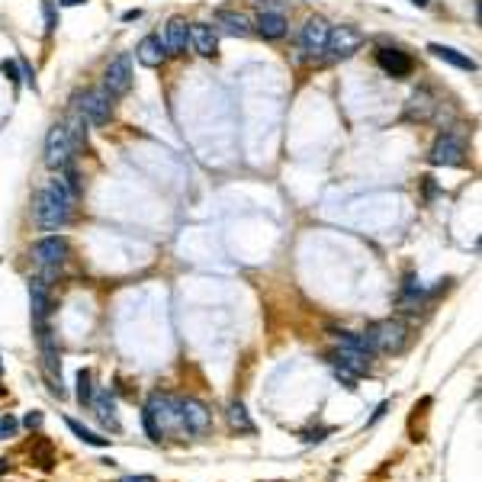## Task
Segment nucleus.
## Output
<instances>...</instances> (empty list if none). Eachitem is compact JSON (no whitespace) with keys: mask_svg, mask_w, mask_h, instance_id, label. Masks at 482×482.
I'll list each match as a JSON object with an SVG mask.
<instances>
[{"mask_svg":"<svg viewBox=\"0 0 482 482\" xmlns=\"http://www.w3.org/2000/svg\"><path fill=\"white\" fill-rule=\"evenodd\" d=\"M71 203H74L71 190H68L62 180H52L45 190L39 193V199H36V222H39L45 232L62 229L64 222L71 219Z\"/></svg>","mask_w":482,"mask_h":482,"instance_id":"obj_1","label":"nucleus"},{"mask_svg":"<svg viewBox=\"0 0 482 482\" xmlns=\"http://www.w3.org/2000/svg\"><path fill=\"white\" fill-rule=\"evenodd\" d=\"M142 421H145V431H148L151 441H161L167 427H180V405H177L174 395L155 392L142 411Z\"/></svg>","mask_w":482,"mask_h":482,"instance_id":"obj_2","label":"nucleus"},{"mask_svg":"<svg viewBox=\"0 0 482 482\" xmlns=\"http://www.w3.org/2000/svg\"><path fill=\"white\" fill-rule=\"evenodd\" d=\"M367 341L373 344V354H395V350L405 348V341H409V328L402 322H395V318H386V322H376L367 332Z\"/></svg>","mask_w":482,"mask_h":482,"instance_id":"obj_3","label":"nucleus"},{"mask_svg":"<svg viewBox=\"0 0 482 482\" xmlns=\"http://www.w3.org/2000/svg\"><path fill=\"white\" fill-rule=\"evenodd\" d=\"M328 360H332L334 373H338V380H344V386H348V389H354L357 376H364V373L370 370V357L360 354V350L341 348V350H334Z\"/></svg>","mask_w":482,"mask_h":482,"instance_id":"obj_4","label":"nucleus"},{"mask_svg":"<svg viewBox=\"0 0 482 482\" xmlns=\"http://www.w3.org/2000/svg\"><path fill=\"white\" fill-rule=\"evenodd\" d=\"M71 151H74V142H71V132L68 126H52L45 135V164L52 171H62V167L71 164Z\"/></svg>","mask_w":482,"mask_h":482,"instance_id":"obj_5","label":"nucleus"},{"mask_svg":"<svg viewBox=\"0 0 482 482\" xmlns=\"http://www.w3.org/2000/svg\"><path fill=\"white\" fill-rule=\"evenodd\" d=\"M132 87V58L129 55H116L106 64V74H103V90L110 97H122Z\"/></svg>","mask_w":482,"mask_h":482,"instance_id":"obj_6","label":"nucleus"},{"mask_svg":"<svg viewBox=\"0 0 482 482\" xmlns=\"http://www.w3.org/2000/svg\"><path fill=\"white\" fill-rule=\"evenodd\" d=\"M360 45H364V36L354 26H334V29H328V39H325V48H328V55L334 62L338 58H350Z\"/></svg>","mask_w":482,"mask_h":482,"instance_id":"obj_7","label":"nucleus"},{"mask_svg":"<svg viewBox=\"0 0 482 482\" xmlns=\"http://www.w3.org/2000/svg\"><path fill=\"white\" fill-rule=\"evenodd\" d=\"M463 155H467V148H463V142H460L457 135H441V139H437L434 142V148H431V155H427V158H431V164L434 167H460L463 164Z\"/></svg>","mask_w":482,"mask_h":482,"instance_id":"obj_8","label":"nucleus"},{"mask_svg":"<svg viewBox=\"0 0 482 482\" xmlns=\"http://www.w3.org/2000/svg\"><path fill=\"white\" fill-rule=\"evenodd\" d=\"M32 257L42 264V267H62L64 257H68V238L64 235H45L32 245Z\"/></svg>","mask_w":482,"mask_h":482,"instance_id":"obj_9","label":"nucleus"},{"mask_svg":"<svg viewBox=\"0 0 482 482\" xmlns=\"http://www.w3.org/2000/svg\"><path fill=\"white\" fill-rule=\"evenodd\" d=\"M80 116L94 122V126H103V122H110L113 116V97L106 90H90V94L80 97Z\"/></svg>","mask_w":482,"mask_h":482,"instance_id":"obj_10","label":"nucleus"},{"mask_svg":"<svg viewBox=\"0 0 482 482\" xmlns=\"http://www.w3.org/2000/svg\"><path fill=\"white\" fill-rule=\"evenodd\" d=\"M180 405V427H187L190 434H203L213 425V411L206 409L199 399H177Z\"/></svg>","mask_w":482,"mask_h":482,"instance_id":"obj_11","label":"nucleus"},{"mask_svg":"<svg viewBox=\"0 0 482 482\" xmlns=\"http://www.w3.org/2000/svg\"><path fill=\"white\" fill-rule=\"evenodd\" d=\"M376 64H380L389 78H409L411 68H415L409 52H402V48H380V52H376Z\"/></svg>","mask_w":482,"mask_h":482,"instance_id":"obj_12","label":"nucleus"},{"mask_svg":"<svg viewBox=\"0 0 482 482\" xmlns=\"http://www.w3.org/2000/svg\"><path fill=\"white\" fill-rule=\"evenodd\" d=\"M328 29H332V26L325 23L322 16H309L306 26H302V48H306V52H312V55L325 52V39H328Z\"/></svg>","mask_w":482,"mask_h":482,"instance_id":"obj_13","label":"nucleus"},{"mask_svg":"<svg viewBox=\"0 0 482 482\" xmlns=\"http://www.w3.org/2000/svg\"><path fill=\"white\" fill-rule=\"evenodd\" d=\"M215 26H219L225 36H238V39H245V36H251V20H248L241 10H219L215 13Z\"/></svg>","mask_w":482,"mask_h":482,"instance_id":"obj_14","label":"nucleus"},{"mask_svg":"<svg viewBox=\"0 0 482 482\" xmlns=\"http://www.w3.org/2000/svg\"><path fill=\"white\" fill-rule=\"evenodd\" d=\"M190 42H193V52L203 58H213L219 52V36H215L213 26H206V23L190 26Z\"/></svg>","mask_w":482,"mask_h":482,"instance_id":"obj_15","label":"nucleus"},{"mask_svg":"<svg viewBox=\"0 0 482 482\" xmlns=\"http://www.w3.org/2000/svg\"><path fill=\"white\" fill-rule=\"evenodd\" d=\"M135 58H139L145 68H158V64L167 58V45L158 39V36H145V39L139 42V48H135Z\"/></svg>","mask_w":482,"mask_h":482,"instance_id":"obj_16","label":"nucleus"},{"mask_svg":"<svg viewBox=\"0 0 482 482\" xmlns=\"http://www.w3.org/2000/svg\"><path fill=\"white\" fill-rule=\"evenodd\" d=\"M187 42H190V26H187V20H180V16H174L171 23H167V55H183L187 52Z\"/></svg>","mask_w":482,"mask_h":482,"instance_id":"obj_17","label":"nucleus"},{"mask_svg":"<svg viewBox=\"0 0 482 482\" xmlns=\"http://www.w3.org/2000/svg\"><path fill=\"white\" fill-rule=\"evenodd\" d=\"M437 110V103L434 97H431V90H415V94L409 97V106H405V116L409 119H418V122H425V119H431Z\"/></svg>","mask_w":482,"mask_h":482,"instance_id":"obj_18","label":"nucleus"},{"mask_svg":"<svg viewBox=\"0 0 482 482\" xmlns=\"http://www.w3.org/2000/svg\"><path fill=\"white\" fill-rule=\"evenodd\" d=\"M254 29H257V36H264V39H283V36H286V16L283 13H270V10H261Z\"/></svg>","mask_w":482,"mask_h":482,"instance_id":"obj_19","label":"nucleus"},{"mask_svg":"<svg viewBox=\"0 0 482 482\" xmlns=\"http://www.w3.org/2000/svg\"><path fill=\"white\" fill-rule=\"evenodd\" d=\"M29 302H32V322L36 328L45 325V316H48V286L45 280H29Z\"/></svg>","mask_w":482,"mask_h":482,"instance_id":"obj_20","label":"nucleus"},{"mask_svg":"<svg viewBox=\"0 0 482 482\" xmlns=\"http://www.w3.org/2000/svg\"><path fill=\"white\" fill-rule=\"evenodd\" d=\"M427 52L434 58H441V62H447V64H453V68H463V71H476V62L469 55H463V52H457V48H451V45H441V42H431L427 45Z\"/></svg>","mask_w":482,"mask_h":482,"instance_id":"obj_21","label":"nucleus"},{"mask_svg":"<svg viewBox=\"0 0 482 482\" xmlns=\"http://www.w3.org/2000/svg\"><path fill=\"white\" fill-rule=\"evenodd\" d=\"M229 421L232 427H238V431H245V434H257V427H254V421L248 418V411L241 402H232L229 405Z\"/></svg>","mask_w":482,"mask_h":482,"instance_id":"obj_22","label":"nucleus"},{"mask_svg":"<svg viewBox=\"0 0 482 482\" xmlns=\"http://www.w3.org/2000/svg\"><path fill=\"white\" fill-rule=\"evenodd\" d=\"M64 425L71 427V434H74V437H80V441H84V444H90V447H106V444H110V437H100V434H94L90 427H84V425H80V421H74V418H64Z\"/></svg>","mask_w":482,"mask_h":482,"instance_id":"obj_23","label":"nucleus"},{"mask_svg":"<svg viewBox=\"0 0 482 482\" xmlns=\"http://www.w3.org/2000/svg\"><path fill=\"white\" fill-rule=\"evenodd\" d=\"M94 409H97V415H100L103 425L113 427V431H119V421H116V415H113V395L110 392H100V395H97Z\"/></svg>","mask_w":482,"mask_h":482,"instance_id":"obj_24","label":"nucleus"},{"mask_svg":"<svg viewBox=\"0 0 482 482\" xmlns=\"http://www.w3.org/2000/svg\"><path fill=\"white\" fill-rule=\"evenodd\" d=\"M78 402L90 405L94 402V386H90V370H78Z\"/></svg>","mask_w":482,"mask_h":482,"instance_id":"obj_25","label":"nucleus"},{"mask_svg":"<svg viewBox=\"0 0 482 482\" xmlns=\"http://www.w3.org/2000/svg\"><path fill=\"white\" fill-rule=\"evenodd\" d=\"M16 427H20V421H16L13 415H0V441L13 437V434H16Z\"/></svg>","mask_w":482,"mask_h":482,"instance_id":"obj_26","label":"nucleus"},{"mask_svg":"<svg viewBox=\"0 0 482 482\" xmlns=\"http://www.w3.org/2000/svg\"><path fill=\"white\" fill-rule=\"evenodd\" d=\"M42 13H45V32H55V26H58L55 3H52V0H42Z\"/></svg>","mask_w":482,"mask_h":482,"instance_id":"obj_27","label":"nucleus"},{"mask_svg":"<svg viewBox=\"0 0 482 482\" xmlns=\"http://www.w3.org/2000/svg\"><path fill=\"white\" fill-rule=\"evenodd\" d=\"M0 68H3V74H7L10 80H20V78H23V71H20V62H13V58H10V62H3Z\"/></svg>","mask_w":482,"mask_h":482,"instance_id":"obj_28","label":"nucleus"},{"mask_svg":"<svg viewBox=\"0 0 482 482\" xmlns=\"http://www.w3.org/2000/svg\"><path fill=\"white\" fill-rule=\"evenodd\" d=\"M42 421H45V415H42V411H29V415L23 418V425L32 431V427H42Z\"/></svg>","mask_w":482,"mask_h":482,"instance_id":"obj_29","label":"nucleus"},{"mask_svg":"<svg viewBox=\"0 0 482 482\" xmlns=\"http://www.w3.org/2000/svg\"><path fill=\"white\" fill-rule=\"evenodd\" d=\"M325 434H332V427H318V431H306V444L325 441Z\"/></svg>","mask_w":482,"mask_h":482,"instance_id":"obj_30","label":"nucleus"},{"mask_svg":"<svg viewBox=\"0 0 482 482\" xmlns=\"http://www.w3.org/2000/svg\"><path fill=\"white\" fill-rule=\"evenodd\" d=\"M386 411H389V402H383V405H380V409L373 411V418H370V425H376V421H380V418H383V415H386Z\"/></svg>","mask_w":482,"mask_h":482,"instance_id":"obj_31","label":"nucleus"},{"mask_svg":"<svg viewBox=\"0 0 482 482\" xmlns=\"http://www.w3.org/2000/svg\"><path fill=\"white\" fill-rule=\"evenodd\" d=\"M119 482H155L151 476H126V479H119Z\"/></svg>","mask_w":482,"mask_h":482,"instance_id":"obj_32","label":"nucleus"},{"mask_svg":"<svg viewBox=\"0 0 482 482\" xmlns=\"http://www.w3.org/2000/svg\"><path fill=\"white\" fill-rule=\"evenodd\" d=\"M62 7H80V3H87V0H58Z\"/></svg>","mask_w":482,"mask_h":482,"instance_id":"obj_33","label":"nucleus"},{"mask_svg":"<svg viewBox=\"0 0 482 482\" xmlns=\"http://www.w3.org/2000/svg\"><path fill=\"white\" fill-rule=\"evenodd\" d=\"M142 16V10H129V13H122V20H139Z\"/></svg>","mask_w":482,"mask_h":482,"instance_id":"obj_34","label":"nucleus"},{"mask_svg":"<svg viewBox=\"0 0 482 482\" xmlns=\"http://www.w3.org/2000/svg\"><path fill=\"white\" fill-rule=\"evenodd\" d=\"M7 469H10V463L7 460H0V473H7Z\"/></svg>","mask_w":482,"mask_h":482,"instance_id":"obj_35","label":"nucleus"},{"mask_svg":"<svg viewBox=\"0 0 482 482\" xmlns=\"http://www.w3.org/2000/svg\"><path fill=\"white\" fill-rule=\"evenodd\" d=\"M411 3H415V7H427V0H411Z\"/></svg>","mask_w":482,"mask_h":482,"instance_id":"obj_36","label":"nucleus"}]
</instances>
